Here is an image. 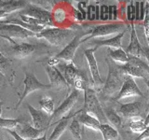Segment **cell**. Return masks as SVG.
Instances as JSON below:
<instances>
[{
	"label": "cell",
	"instance_id": "2",
	"mask_svg": "<svg viewBox=\"0 0 149 140\" xmlns=\"http://www.w3.org/2000/svg\"><path fill=\"white\" fill-rule=\"evenodd\" d=\"M106 62L108 64V76L105 83H104L102 93L104 97L113 99L121 89L125 74L121 71L118 64H111L108 60H106Z\"/></svg>",
	"mask_w": 149,
	"mask_h": 140
},
{
	"label": "cell",
	"instance_id": "34",
	"mask_svg": "<svg viewBox=\"0 0 149 140\" xmlns=\"http://www.w3.org/2000/svg\"><path fill=\"white\" fill-rule=\"evenodd\" d=\"M127 19L128 21L132 22V23L135 21V8L132 2L127 7Z\"/></svg>",
	"mask_w": 149,
	"mask_h": 140
},
{
	"label": "cell",
	"instance_id": "12",
	"mask_svg": "<svg viewBox=\"0 0 149 140\" xmlns=\"http://www.w3.org/2000/svg\"><path fill=\"white\" fill-rule=\"evenodd\" d=\"M97 49L95 48H91V49H87L84 50V55L87 59L88 68H90V72L91 75V78L92 81L94 83L95 86H104V81L101 78V75L99 72V67H98V64H97V60L94 56V52Z\"/></svg>",
	"mask_w": 149,
	"mask_h": 140
},
{
	"label": "cell",
	"instance_id": "39",
	"mask_svg": "<svg viewBox=\"0 0 149 140\" xmlns=\"http://www.w3.org/2000/svg\"><path fill=\"white\" fill-rule=\"evenodd\" d=\"M8 132L12 136L14 137V139L15 140H26V139H24V138H22V137H21L20 135H19L17 133H16V131H12V130H8Z\"/></svg>",
	"mask_w": 149,
	"mask_h": 140
},
{
	"label": "cell",
	"instance_id": "47",
	"mask_svg": "<svg viewBox=\"0 0 149 140\" xmlns=\"http://www.w3.org/2000/svg\"><path fill=\"white\" fill-rule=\"evenodd\" d=\"M0 140H5V139H1V138H0Z\"/></svg>",
	"mask_w": 149,
	"mask_h": 140
},
{
	"label": "cell",
	"instance_id": "13",
	"mask_svg": "<svg viewBox=\"0 0 149 140\" xmlns=\"http://www.w3.org/2000/svg\"><path fill=\"white\" fill-rule=\"evenodd\" d=\"M27 108L32 117L33 127L36 129H46L49 127L50 124L49 115H47L41 109H36L30 105H27Z\"/></svg>",
	"mask_w": 149,
	"mask_h": 140
},
{
	"label": "cell",
	"instance_id": "27",
	"mask_svg": "<svg viewBox=\"0 0 149 140\" xmlns=\"http://www.w3.org/2000/svg\"><path fill=\"white\" fill-rule=\"evenodd\" d=\"M76 116L72 119L71 123H70L68 126L69 131L71 132L74 138L76 140H83V127L81 123L76 119Z\"/></svg>",
	"mask_w": 149,
	"mask_h": 140
},
{
	"label": "cell",
	"instance_id": "23",
	"mask_svg": "<svg viewBox=\"0 0 149 140\" xmlns=\"http://www.w3.org/2000/svg\"><path fill=\"white\" fill-rule=\"evenodd\" d=\"M104 113L108 123H111V126H113L115 129H119L121 127V125H122V119L116 113V111L114 108H110V107L104 108Z\"/></svg>",
	"mask_w": 149,
	"mask_h": 140
},
{
	"label": "cell",
	"instance_id": "8",
	"mask_svg": "<svg viewBox=\"0 0 149 140\" xmlns=\"http://www.w3.org/2000/svg\"><path fill=\"white\" fill-rule=\"evenodd\" d=\"M0 36L9 40L12 44H15L11 37H19V38H27V37L36 36V34L28 31L21 26L14 24H2L0 23Z\"/></svg>",
	"mask_w": 149,
	"mask_h": 140
},
{
	"label": "cell",
	"instance_id": "43",
	"mask_svg": "<svg viewBox=\"0 0 149 140\" xmlns=\"http://www.w3.org/2000/svg\"><path fill=\"white\" fill-rule=\"evenodd\" d=\"M32 140H48V138H47V132H45L41 137L36 138V139H32Z\"/></svg>",
	"mask_w": 149,
	"mask_h": 140
},
{
	"label": "cell",
	"instance_id": "5",
	"mask_svg": "<svg viewBox=\"0 0 149 140\" xmlns=\"http://www.w3.org/2000/svg\"><path fill=\"white\" fill-rule=\"evenodd\" d=\"M79 95H80V91L78 90H74L70 93V95L65 99L62 104H61L57 108H55L53 113L49 116V124L51 125V121L57 120H60L65 117H67V115L69 114L70 110L73 108V106L76 105V103L77 102ZM56 121V123H57Z\"/></svg>",
	"mask_w": 149,
	"mask_h": 140
},
{
	"label": "cell",
	"instance_id": "32",
	"mask_svg": "<svg viewBox=\"0 0 149 140\" xmlns=\"http://www.w3.org/2000/svg\"><path fill=\"white\" fill-rule=\"evenodd\" d=\"M20 119H3L0 118V127L5 128L7 130H12L16 129L18 125L21 123Z\"/></svg>",
	"mask_w": 149,
	"mask_h": 140
},
{
	"label": "cell",
	"instance_id": "44",
	"mask_svg": "<svg viewBox=\"0 0 149 140\" xmlns=\"http://www.w3.org/2000/svg\"><path fill=\"white\" fill-rule=\"evenodd\" d=\"M8 14H7L5 11H3V10H1V9H0V19L6 18V17H8Z\"/></svg>",
	"mask_w": 149,
	"mask_h": 140
},
{
	"label": "cell",
	"instance_id": "18",
	"mask_svg": "<svg viewBox=\"0 0 149 140\" xmlns=\"http://www.w3.org/2000/svg\"><path fill=\"white\" fill-rule=\"evenodd\" d=\"M126 29L123 32H120L119 34H118L116 36L111 37V38L108 39H100V40H96L93 42L94 44V48L98 49L100 47L102 46H107L109 48H114L116 50L118 49H122V44H121V40H122V37L125 35Z\"/></svg>",
	"mask_w": 149,
	"mask_h": 140
},
{
	"label": "cell",
	"instance_id": "46",
	"mask_svg": "<svg viewBox=\"0 0 149 140\" xmlns=\"http://www.w3.org/2000/svg\"><path fill=\"white\" fill-rule=\"evenodd\" d=\"M2 114V103H0V116ZM1 118V117H0Z\"/></svg>",
	"mask_w": 149,
	"mask_h": 140
},
{
	"label": "cell",
	"instance_id": "28",
	"mask_svg": "<svg viewBox=\"0 0 149 140\" xmlns=\"http://www.w3.org/2000/svg\"><path fill=\"white\" fill-rule=\"evenodd\" d=\"M109 56L118 65H122L128 63V54L125 52L123 49L109 50Z\"/></svg>",
	"mask_w": 149,
	"mask_h": 140
},
{
	"label": "cell",
	"instance_id": "17",
	"mask_svg": "<svg viewBox=\"0 0 149 140\" xmlns=\"http://www.w3.org/2000/svg\"><path fill=\"white\" fill-rule=\"evenodd\" d=\"M76 119L81 123L82 126H86V127L90 128V129L97 131V132H100L101 123H99V120H98L96 118H94L93 116L85 113L82 109L77 112Z\"/></svg>",
	"mask_w": 149,
	"mask_h": 140
},
{
	"label": "cell",
	"instance_id": "42",
	"mask_svg": "<svg viewBox=\"0 0 149 140\" xmlns=\"http://www.w3.org/2000/svg\"><path fill=\"white\" fill-rule=\"evenodd\" d=\"M118 7L113 6V20H118Z\"/></svg>",
	"mask_w": 149,
	"mask_h": 140
},
{
	"label": "cell",
	"instance_id": "37",
	"mask_svg": "<svg viewBox=\"0 0 149 140\" xmlns=\"http://www.w3.org/2000/svg\"><path fill=\"white\" fill-rule=\"evenodd\" d=\"M144 1L139 2V21H143L144 14H146V6H144Z\"/></svg>",
	"mask_w": 149,
	"mask_h": 140
},
{
	"label": "cell",
	"instance_id": "9",
	"mask_svg": "<svg viewBox=\"0 0 149 140\" xmlns=\"http://www.w3.org/2000/svg\"><path fill=\"white\" fill-rule=\"evenodd\" d=\"M125 24L123 22H113V23H105V24H100L94 27V29L92 30L91 35L87 36L86 38L82 39L81 42L87 41L88 39L95 38V37H100V36H107L113 34H116L124 29Z\"/></svg>",
	"mask_w": 149,
	"mask_h": 140
},
{
	"label": "cell",
	"instance_id": "4",
	"mask_svg": "<svg viewBox=\"0 0 149 140\" xmlns=\"http://www.w3.org/2000/svg\"><path fill=\"white\" fill-rule=\"evenodd\" d=\"M22 83H23V85H24V91L22 93L20 100H19L18 104L16 105V108H18L19 106H20L22 103V101L25 99V97L31 94L32 92L38 91V90H49V89L53 88L50 84L42 83L36 78L34 74L29 73V72H25V78L23 79Z\"/></svg>",
	"mask_w": 149,
	"mask_h": 140
},
{
	"label": "cell",
	"instance_id": "33",
	"mask_svg": "<svg viewBox=\"0 0 149 140\" xmlns=\"http://www.w3.org/2000/svg\"><path fill=\"white\" fill-rule=\"evenodd\" d=\"M144 6H146V14H144V18H143V32H144V36H146V40L148 41V37H149V4L147 1L144 3Z\"/></svg>",
	"mask_w": 149,
	"mask_h": 140
},
{
	"label": "cell",
	"instance_id": "10",
	"mask_svg": "<svg viewBox=\"0 0 149 140\" xmlns=\"http://www.w3.org/2000/svg\"><path fill=\"white\" fill-rule=\"evenodd\" d=\"M20 14L24 16H28L30 18H34L36 20L46 22L48 25L52 24V15L51 13L45 8L40 7L33 6V5H26L24 8H22Z\"/></svg>",
	"mask_w": 149,
	"mask_h": 140
},
{
	"label": "cell",
	"instance_id": "20",
	"mask_svg": "<svg viewBox=\"0 0 149 140\" xmlns=\"http://www.w3.org/2000/svg\"><path fill=\"white\" fill-rule=\"evenodd\" d=\"M49 128L46 129H36L35 127H33L31 125L24 124L22 127L20 129L19 132H16L21 137L24 139H36L41 137V134L45 133V131H47Z\"/></svg>",
	"mask_w": 149,
	"mask_h": 140
},
{
	"label": "cell",
	"instance_id": "1",
	"mask_svg": "<svg viewBox=\"0 0 149 140\" xmlns=\"http://www.w3.org/2000/svg\"><path fill=\"white\" fill-rule=\"evenodd\" d=\"M74 36L76 32L74 30L59 27H46L40 33L36 35V37L45 38L52 46L62 49H63L74 38Z\"/></svg>",
	"mask_w": 149,
	"mask_h": 140
},
{
	"label": "cell",
	"instance_id": "14",
	"mask_svg": "<svg viewBox=\"0 0 149 140\" xmlns=\"http://www.w3.org/2000/svg\"><path fill=\"white\" fill-rule=\"evenodd\" d=\"M143 108V104L140 101L122 104L118 106L116 113L123 116L125 119H133L140 115Z\"/></svg>",
	"mask_w": 149,
	"mask_h": 140
},
{
	"label": "cell",
	"instance_id": "41",
	"mask_svg": "<svg viewBox=\"0 0 149 140\" xmlns=\"http://www.w3.org/2000/svg\"><path fill=\"white\" fill-rule=\"evenodd\" d=\"M108 20H113V6H108Z\"/></svg>",
	"mask_w": 149,
	"mask_h": 140
},
{
	"label": "cell",
	"instance_id": "21",
	"mask_svg": "<svg viewBox=\"0 0 149 140\" xmlns=\"http://www.w3.org/2000/svg\"><path fill=\"white\" fill-rule=\"evenodd\" d=\"M77 113L74 114V116L65 117V118L58 120L57 123H57V125L55 126L52 134H50V136L48 138V140H58L61 137V135L63 134L64 131L66 130V128L69 126L70 123H71L72 119L77 115Z\"/></svg>",
	"mask_w": 149,
	"mask_h": 140
},
{
	"label": "cell",
	"instance_id": "36",
	"mask_svg": "<svg viewBox=\"0 0 149 140\" xmlns=\"http://www.w3.org/2000/svg\"><path fill=\"white\" fill-rule=\"evenodd\" d=\"M100 20L107 21L108 20V6L107 5H102L100 6Z\"/></svg>",
	"mask_w": 149,
	"mask_h": 140
},
{
	"label": "cell",
	"instance_id": "15",
	"mask_svg": "<svg viewBox=\"0 0 149 140\" xmlns=\"http://www.w3.org/2000/svg\"><path fill=\"white\" fill-rule=\"evenodd\" d=\"M63 76L65 81H66L67 85L70 86H74L76 81H77L78 79L86 78L85 77H83V74L76 67L74 62L64 65L63 69Z\"/></svg>",
	"mask_w": 149,
	"mask_h": 140
},
{
	"label": "cell",
	"instance_id": "29",
	"mask_svg": "<svg viewBox=\"0 0 149 140\" xmlns=\"http://www.w3.org/2000/svg\"><path fill=\"white\" fill-rule=\"evenodd\" d=\"M39 105H40V108L41 110L45 112L47 115L50 116L53 113L54 111V101L52 98H50L49 96H46L41 98L39 101Z\"/></svg>",
	"mask_w": 149,
	"mask_h": 140
},
{
	"label": "cell",
	"instance_id": "16",
	"mask_svg": "<svg viewBox=\"0 0 149 140\" xmlns=\"http://www.w3.org/2000/svg\"><path fill=\"white\" fill-rule=\"evenodd\" d=\"M46 71L49 76V84L52 87L57 88H66L68 85L65 79L63 76L62 72L56 67V66H50V65H47Z\"/></svg>",
	"mask_w": 149,
	"mask_h": 140
},
{
	"label": "cell",
	"instance_id": "25",
	"mask_svg": "<svg viewBox=\"0 0 149 140\" xmlns=\"http://www.w3.org/2000/svg\"><path fill=\"white\" fill-rule=\"evenodd\" d=\"M25 1H5L0 3V9L9 14L18 9H22L26 7Z\"/></svg>",
	"mask_w": 149,
	"mask_h": 140
},
{
	"label": "cell",
	"instance_id": "7",
	"mask_svg": "<svg viewBox=\"0 0 149 140\" xmlns=\"http://www.w3.org/2000/svg\"><path fill=\"white\" fill-rule=\"evenodd\" d=\"M132 96H140L143 98L144 97L143 93L139 89L137 83L134 81V78L125 75L124 81H123L122 86H121V89L118 92V94L113 98V100L119 101L121 99H123V98L132 97Z\"/></svg>",
	"mask_w": 149,
	"mask_h": 140
},
{
	"label": "cell",
	"instance_id": "38",
	"mask_svg": "<svg viewBox=\"0 0 149 140\" xmlns=\"http://www.w3.org/2000/svg\"><path fill=\"white\" fill-rule=\"evenodd\" d=\"M148 131H149V128L146 129V130L143 131V133L140 134V135H139V136H138L137 138H135L134 140H144V139L148 138V135H149V134H148Z\"/></svg>",
	"mask_w": 149,
	"mask_h": 140
},
{
	"label": "cell",
	"instance_id": "6",
	"mask_svg": "<svg viewBox=\"0 0 149 140\" xmlns=\"http://www.w3.org/2000/svg\"><path fill=\"white\" fill-rule=\"evenodd\" d=\"M124 50H125V52L129 55L135 56V57L143 60L144 62H147V59H148L147 49L143 48L142 44L140 43L138 36H137V32H136V29H135V26L133 23H132L130 44Z\"/></svg>",
	"mask_w": 149,
	"mask_h": 140
},
{
	"label": "cell",
	"instance_id": "22",
	"mask_svg": "<svg viewBox=\"0 0 149 140\" xmlns=\"http://www.w3.org/2000/svg\"><path fill=\"white\" fill-rule=\"evenodd\" d=\"M36 49V45L30 43H21V44H13L11 48L12 53L19 58H25L26 56H29L35 51Z\"/></svg>",
	"mask_w": 149,
	"mask_h": 140
},
{
	"label": "cell",
	"instance_id": "45",
	"mask_svg": "<svg viewBox=\"0 0 149 140\" xmlns=\"http://www.w3.org/2000/svg\"><path fill=\"white\" fill-rule=\"evenodd\" d=\"M6 77L4 76V75H2L1 73H0V84H2V83H4L5 81H6Z\"/></svg>",
	"mask_w": 149,
	"mask_h": 140
},
{
	"label": "cell",
	"instance_id": "26",
	"mask_svg": "<svg viewBox=\"0 0 149 140\" xmlns=\"http://www.w3.org/2000/svg\"><path fill=\"white\" fill-rule=\"evenodd\" d=\"M100 132L102 134L104 140H116L118 137V130L115 129L113 126H111L109 123L101 124Z\"/></svg>",
	"mask_w": 149,
	"mask_h": 140
},
{
	"label": "cell",
	"instance_id": "3",
	"mask_svg": "<svg viewBox=\"0 0 149 140\" xmlns=\"http://www.w3.org/2000/svg\"><path fill=\"white\" fill-rule=\"evenodd\" d=\"M83 111L87 114H90L96 118L101 124L108 123L104 113V108L102 107L99 99L95 92L91 88H86L84 90V108Z\"/></svg>",
	"mask_w": 149,
	"mask_h": 140
},
{
	"label": "cell",
	"instance_id": "24",
	"mask_svg": "<svg viewBox=\"0 0 149 140\" xmlns=\"http://www.w3.org/2000/svg\"><path fill=\"white\" fill-rule=\"evenodd\" d=\"M148 120H149V116H146L144 120L143 119H139L138 117L130 119V131L133 133H139V134L143 133L144 130L148 128Z\"/></svg>",
	"mask_w": 149,
	"mask_h": 140
},
{
	"label": "cell",
	"instance_id": "31",
	"mask_svg": "<svg viewBox=\"0 0 149 140\" xmlns=\"http://www.w3.org/2000/svg\"><path fill=\"white\" fill-rule=\"evenodd\" d=\"M127 64H130L132 65H134V66H136V67L141 68L142 70H143V71H146V72H149V67H148L147 62H144L143 60L135 57V56L128 54V63Z\"/></svg>",
	"mask_w": 149,
	"mask_h": 140
},
{
	"label": "cell",
	"instance_id": "40",
	"mask_svg": "<svg viewBox=\"0 0 149 140\" xmlns=\"http://www.w3.org/2000/svg\"><path fill=\"white\" fill-rule=\"evenodd\" d=\"M100 6L96 5L95 6V20H100Z\"/></svg>",
	"mask_w": 149,
	"mask_h": 140
},
{
	"label": "cell",
	"instance_id": "19",
	"mask_svg": "<svg viewBox=\"0 0 149 140\" xmlns=\"http://www.w3.org/2000/svg\"><path fill=\"white\" fill-rule=\"evenodd\" d=\"M119 68L121 69V71H122L125 75H127V76L132 77V78H141L144 79V81H146L147 84L148 78H149L148 72L143 71V70H142L141 68L136 67V66H134V65H132L130 64H125L122 65H119Z\"/></svg>",
	"mask_w": 149,
	"mask_h": 140
},
{
	"label": "cell",
	"instance_id": "30",
	"mask_svg": "<svg viewBox=\"0 0 149 140\" xmlns=\"http://www.w3.org/2000/svg\"><path fill=\"white\" fill-rule=\"evenodd\" d=\"M0 73L5 77H8V73H12L11 62L0 52Z\"/></svg>",
	"mask_w": 149,
	"mask_h": 140
},
{
	"label": "cell",
	"instance_id": "35",
	"mask_svg": "<svg viewBox=\"0 0 149 140\" xmlns=\"http://www.w3.org/2000/svg\"><path fill=\"white\" fill-rule=\"evenodd\" d=\"M86 18L88 21L95 20V6L94 5H90V6L87 7Z\"/></svg>",
	"mask_w": 149,
	"mask_h": 140
},
{
	"label": "cell",
	"instance_id": "11",
	"mask_svg": "<svg viewBox=\"0 0 149 140\" xmlns=\"http://www.w3.org/2000/svg\"><path fill=\"white\" fill-rule=\"evenodd\" d=\"M87 34H77L74 36V38L69 42V43L64 47V48L62 50V51L55 56V58L57 60H64L66 61L68 63H73L74 58V55H76L77 52V50L82 43V36H85Z\"/></svg>",
	"mask_w": 149,
	"mask_h": 140
}]
</instances>
